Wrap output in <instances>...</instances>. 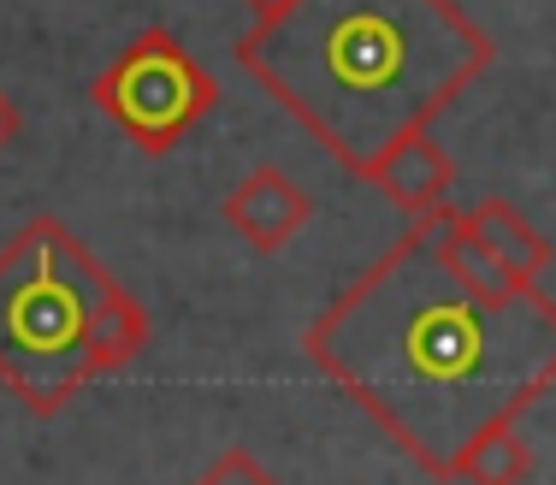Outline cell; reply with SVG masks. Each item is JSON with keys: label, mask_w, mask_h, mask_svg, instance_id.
Masks as SVG:
<instances>
[{"label": "cell", "mask_w": 556, "mask_h": 485, "mask_svg": "<svg viewBox=\"0 0 556 485\" xmlns=\"http://www.w3.org/2000/svg\"><path fill=\"white\" fill-rule=\"evenodd\" d=\"M18 130H24V113H18V101H12L7 89H0V154H7L12 142H18Z\"/></svg>", "instance_id": "10"}, {"label": "cell", "mask_w": 556, "mask_h": 485, "mask_svg": "<svg viewBox=\"0 0 556 485\" xmlns=\"http://www.w3.org/2000/svg\"><path fill=\"white\" fill-rule=\"evenodd\" d=\"M89 101L142 154H172L207 113L219 107V77L207 72L172 30H142L113 65L89 77Z\"/></svg>", "instance_id": "4"}, {"label": "cell", "mask_w": 556, "mask_h": 485, "mask_svg": "<svg viewBox=\"0 0 556 485\" xmlns=\"http://www.w3.org/2000/svg\"><path fill=\"white\" fill-rule=\"evenodd\" d=\"M527 474H533V444L521 438V421H492L456 456L462 485H527Z\"/></svg>", "instance_id": "8"}, {"label": "cell", "mask_w": 556, "mask_h": 485, "mask_svg": "<svg viewBox=\"0 0 556 485\" xmlns=\"http://www.w3.org/2000/svg\"><path fill=\"white\" fill-rule=\"evenodd\" d=\"M195 485H278V474L267 462H261L255 450H243V444H231V450H219L214 462L195 474Z\"/></svg>", "instance_id": "9"}, {"label": "cell", "mask_w": 556, "mask_h": 485, "mask_svg": "<svg viewBox=\"0 0 556 485\" xmlns=\"http://www.w3.org/2000/svg\"><path fill=\"white\" fill-rule=\"evenodd\" d=\"M243 7L255 12V18H267V12H278V7H285V0H243Z\"/></svg>", "instance_id": "11"}, {"label": "cell", "mask_w": 556, "mask_h": 485, "mask_svg": "<svg viewBox=\"0 0 556 485\" xmlns=\"http://www.w3.org/2000/svg\"><path fill=\"white\" fill-rule=\"evenodd\" d=\"M362 183H374L386 202H396L408 219H427L439 214V207H450V190H456V161L444 154V142L427 130H403L396 142H386V149L367 161Z\"/></svg>", "instance_id": "6"}, {"label": "cell", "mask_w": 556, "mask_h": 485, "mask_svg": "<svg viewBox=\"0 0 556 485\" xmlns=\"http://www.w3.org/2000/svg\"><path fill=\"white\" fill-rule=\"evenodd\" d=\"M302 356L427 480H456L473 432L556 391V303L462 284L427 214L302 326Z\"/></svg>", "instance_id": "1"}, {"label": "cell", "mask_w": 556, "mask_h": 485, "mask_svg": "<svg viewBox=\"0 0 556 485\" xmlns=\"http://www.w3.org/2000/svg\"><path fill=\"white\" fill-rule=\"evenodd\" d=\"M149 332V308L60 214L0 243V385L36 421L65 414L89 379L137 367Z\"/></svg>", "instance_id": "3"}, {"label": "cell", "mask_w": 556, "mask_h": 485, "mask_svg": "<svg viewBox=\"0 0 556 485\" xmlns=\"http://www.w3.org/2000/svg\"><path fill=\"white\" fill-rule=\"evenodd\" d=\"M497 60L456 0H285L237 42V65L350 178L386 142L427 130Z\"/></svg>", "instance_id": "2"}, {"label": "cell", "mask_w": 556, "mask_h": 485, "mask_svg": "<svg viewBox=\"0 0 556 485\" xmlns=\"http://www.w3.org/2000/svg\"><path fill=\"white\" fill-rule=\"evenodd\" d=\"M219 214L255 255H278V248H290L314 226L308 190H302L290 173H278V166H255L249 178H237L231 195L219 202Z\"/></svg>", "instance_id": "5"}, {"label": "cell", "mask_w": 556, "mask_h": 485, "mask_svg": "<svg viewBox=\"0 0 556 485\" xmlns=\"http://www.w3.org/2000/svg\"><path fill=\"white\" fill-rule=\"evenodd\" d=\"M468 226L480 231V243L492 248L503 267H509V279L539 284V279L551 272L556 243H551L545 231H539L515 202H503V195H485V202H473V207H468Z\"/></svg>", "instance_id": "7"}]
</instances>
